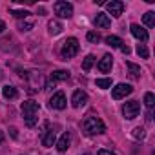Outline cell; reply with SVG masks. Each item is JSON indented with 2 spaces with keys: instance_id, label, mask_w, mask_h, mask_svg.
Wrapping results in <instances>:
<instances>
[{
  "instance_id": "21",
  "label": "cell",
  "mask_w": 155,
  "mask_h": 155,
  "mask_svg": "<svg viewBox=\"0 0 155 155\" xmlns=\"http://www.w3.org/2000/svg\"><path fill=\"white\" fill-rule=\"evenodd\" d=\"M93 64H95V57H93V55H88V57L82 60V69H84V71H90Z\"/></svg>"
},
{
  "instance_id": "4",
  "label": "cell",
  "mask_w": 155,
  "mask_h": 155,
  "mask_svg": "<svg viewBox=\"0 0 155 155\" xmlns=\"http://www.w3.org/2000/svg\"><path fill=\"white\" fill-rule=\"evenodd\" d=\"M53 9H55V15L60 17V18H69V17L73 15V6H71L69 2H64V0L55 2Z\"/></svg>"
},
{
  "instance_id": "20",
  "label": "cell",
  "mask_w": 155,
  "mask_h": 155,
  "mask_svg": "<svg viewBox=\"0 0 155 155\" xmlns=\"http://www.w3.org/2000/svg\"><path fill=\"white\" fill-rule=\"evenodd\" d=\"M126 68L130 69V75L133 77V79H139V77H140V68H139L137 64H133V62H126Z\"/></svg>"
},
{
  "instance_id": "11",
  "label": "cell",
  "mask_w": 155,
  "mask_h": 155,
  "mask_svg": "<svg viewBox=\"0 0 155 155\" xmlns=\"http://www.w3.org/2000/svg\"><path fill=\"white\" fill-rule=\"evenodd\" d=\"M111 66H113V57L111 55H104L101 58V62L97 64V69L101 73H108V71H111Z\"/></svg>"
},
{
  "instance_id": "8",
  "label": "cell",
  "mask_w": 155,
  "mask_h": 155,
  "mask_svg": "<svg viewBox=\"0 0 155 155\" xmlns=\"http://www.w3.org/2000/svg\"><path fill=\"white\" fill-rule=\"evenodd\" d=\"M104 6H106L108 13L113 15L115 18H119L122 15V11H124V2H120V0H111V2H106Z\"/></svg>"
},
{
  "instance_id": "14",
  "label": "cell",
  "mask_w": 155,
  "mask_h": 155,
  "mask_svg": "<svg viewBox=\"0 0 155 155\" xmlns=\"http://www.w3.org/2000/svg\"><path fill=\"white\" fill-rule=\"evenodd\" d=\"M55 142H57V135H55V131H53V130H48V131H46V135L42 137V146L51 148Z\"/></svg>"
},
{
  "instance_id": "3",
  "label": "cell",
  "mask_w": 155,
  "mask_h": 155,
  "mask_svg": "<svg viewBox=\"0 0 155 155\" xmlns=\"http://www.w3.org/2000/svg\"><path fill=\"white\" fill-rule=\"evenodd\" d=\"M79 49H81V46H79V40L77 38H68L64 44H62V49H60V55H62V60H69V58H73L77 53H79Z\"/></svg>"
},
{
  "instance_id": "2",
  "label": "cell",
  "mask_w": 155,
  "mask_h": 155,
  "mask_svg": "<svg viewBox=\"0 0 155 155\" xmlns=\"http://www.w3.org/2000/svg\"><path fill=\"white\" fill-rule=\"evenodd\" d=\"M82 130H84L88 135H101V133L106 131V126H104V122H102L99 117L90 115V117L84 119V122H82Z\"/></svg>"
},
{
  "instance_id": "22",
  "label": "cell",
  "mask_w": 155,
  "mask_h": 155,
  "mask_svg": "<svg viewBox=\"0 0 155 155\" xmlns=\"http://www.w3.org/2000/svg\"><path fill=\"white\" fill-rule=\"evenodd\" d=\"M137 55H139L140 58H148V57H150V51H148V48H146L144 44H137Z\"/></svg>"
},
{
  "instance_id": "9",
  "label": "cell",
  "mask_w": 155,
  "mask_h": 155,
  "mask_svg": "<svg viewBox=\"0 0 155 155\" xmlns=\"http://www.w3.org/2000/svg\"><path fill=\"white\" fill-rule=\"evenodd\" d=\"M86 104H88V95L82 90L73 91V95H71V106L73 108H84Z\"/></svg>"
},
{
  "instance_id": "7",
  "label": "cell",
  "mask_w": 155,
  "mask_h": 155,
  "mask_svg": "<svg viewBox=\"0 0 155 155\" xmlns=\"http://www.w3.org/2000/svg\"><path fill=\"white\" fill-rule=\"evenodd\" d=\"M66 106H68V101H66V95L62 91H57L49 99V108H53V110H64Z\"/></svg>"
},
{
  "instance_id": "12",
  "label": "cell",
  "mask_w": 155,
  "mask_h": 155,
  "mask_svg": "<svg viewBox=\"0 0 155 155\" xmlns=\"http://www.w3.org/2000/svg\"><path fill=\"white\" fill-rule=\"evenodd\" d=\"M68 79H69V71H68V69H57V71H53L51 77H49V81H51V82L68 81Z\"/></svg>"
},
{
  "instance_id": "33",
  "label": "cell",
  "mask_w": 155,
  "mask_h": 155,
  "mask_svg": "<svg viewBox=\"0 0 155 155\" xmlns=\"http://www.w3.org/2000/svg\"><path fill=\"white\" fill-rule=\"evenodd\" d=\"M86 155H90V153H86Z\"/></svg>"
},
{
  "instance_id": "19",
  "label": "cell",
  "mask_w": 155,
  "mask_h": 155,
  "mask_svg": "<svg viewBox=\"0 0 155 155\" xmlns=\"http://www.w3.org/2000/svg\"><path fill=\"white\" fill-rule=\"evenodd\" d=\"M48 29H49V33H51V35H58L64 28H62V24H60V22H57V20H49Z\"/></svg>"
},
{
  "instance_id": "1",
  "label": "cell",
  "mask_w": 155,
  "mask_h": 155,
  "mask_svg": "<svg viewBox=\"0 0 155 155\" xmlns=\"http://www.w3.org/2000/svg\"><path fill=\"white\" fill-rule=\"evenodd\" d=\"M38 113H40V104L35 101H26L22 102V115H24V122L28 128H33L38 122Z\"/></svg>"
},
{
  "instance_id": "25",
  "label": "cell",
  "mask_w": 155,
  "mask_h": 155,
  "mask_svg": "<svg viewBox=\"0 0 155 155\" xmlns=\"http://www.w3.org/2000/svg\"><path fill=\"white\" fill-rule=\"evenodd\" d=\"M144 104H146L148 108H153V104H155V95H153V93H146V95H144Z\"/></svg>"
},
{
  "instance_id": "27",
  "label": "cell",
  "mask_w": 155,
  "mask_h": 155,
  "mask_svg": "<svg viewBox=\"0 0 155 155\" xmlns=\"http://www.w3.org/2000/svg\"><path fill=\"white\" fill-rule=\"evenodd\" d=\"M86 38H88L90 42H93V44H97V42L101 40V35H99L97 31H90V33L86 35Z\"/></svg>"
},
{
  "instance_id": "29",
  "label": "cell",
  "mask_w": 155,
  "mask_h": 155,
  "mask_svg": "<svg viewBox=\"0 0 155 155\" xmlns=\"http://www.w3.org/2000/svg\"><path fill=\"white\" fill-rule=\"evenodd\" d=\"M99 155H117V153H113L111 150H99Z\"/></svg>"
},
{
  "instance_id": "10",
  "label": "cell",
  "mask_w": 155,
  "mask_h": 155,
  "mask_svg": "<svg viewBox=\"0 0 155 155\" xmlns=\"http://www.w3.org/2000/svg\"><path fill=\"white\" fill-rule=\"evenodd\" d=\"M130 31H131V35H133L137 40H140V42H146V40L150 38L148 31H146L144 28H140L139 24H131V26H130Z\"/></svg>"
},
{
  "instance_id": "28",
  "label": "cell",
  "mask_w": 155,
  "mask_h": 155,
  "mask_svg": "<svg viewBox=\"0 0 155 155\" xmlns=\"http://www.w3.org/2000/svg\"><path fill=\"white\" fill-rule=\"evenodd\" d=\"M31 28H33V22H20L18 24V29L20 31H29Z\"/></svg>"
},
{
  "instance_id": "30",
  "label": "cell",
  "mask_w": 155,
  "mask_h": 155,
  "mask_svg": "<svg viewBox=\"0 0 155 155\" xmlns=\"http://www.w3.org/2000/svg\"><path fill=\"white\" fill-rule=\"evenodd\" d=\"M120 51H122L124 55H130V53H131V49H130V46H126V44H124V46L120 48Z\"/></svg>"
},
{
  "instance_id": "23",
  "label": "cell",
  "mask_w": 155,
  "mask_h": 155,
  "mask_svg": "<svg viewBox=\"0 0 155 155\" xmlns=\"http://www.w3.org/2000/svg\"><path fill=\"white\" fill-rule=\"evenodd\" d=\"M97 88H101V90H108V88H111V79H97Z\"/></svg>"
},
{
  "instance_id": "16",
  "label": "cell",
  "mask_w": 155,
  "mask_h": 155,
  "mask_svg": "<svg viewBox=\"0 0 155 155\" xmlns=\"http://www.w3.org/2000/svg\"><path fill=\"white\" fill-rule=\"evenodd\" d=\"M106 44H108V46H111V48H119V49L124 46L122 38H119V37H115V35H110V37H106Z\"/></svg>"
},
{
  "instance_id": "26",
  "label": "cell",
  "mask_w": 155,
  "mask_h": 155,
  "mask_svg": "<svg viewBox=\"0 0 155 155\" xmlns=\"http://www.w3.org/2000/svg\"><path fill=\"white\" fill-rule=\"evenodd\" d=\"M131 135H133V137H135L137 140H142V139L146 137V131H144V128H135Z\"/></svg>"
},
{
  "instance_id": "15",
  "label": "cell",
  "mask_w": 155,
  "mask_h": 155,
  "mask_svg": "<svg viewBox=\"0 0 155 155\" xmlns=\"http://www.w3.org/2000/svg\"><path fill=\"white\" fill-rule=\"evenodd\" d=\"M69 148V133L66 131V133H62V137L57 140V150L62 153V151H66Z\"/></svg>"
},
{
  "instance_id": "6",
  "label": "cell",
  "mask_w": 155,
  "mask_h": 155,
  "mask_svg": "<svg viewBox=\"0 0 155 155\" xmlns=\"http://www.w3.org/2000/svg\"><path fill=\"white\" fill-rule=\"evenodd\" d=\"M133 91V88L130 86V84H124V82H120V84H117L113 90H111V97L115 99V101H120V99H124L126 95H130Z\"/></svg>"
},
{
  "instance_id": "32",
  "label": "cell",
  "mask_w": 155,
  "mask_h": 155,
  "mask_svg": "<svg viewBox=\"0 0 155 155\" xmlns=\"http://www.w3.org/2000/svg\"><path fill=\"white\" fill-rule=\"evenodd\" d=\"M2 140H4V133L0 131V144H2Z\"/></svg>"
},
{
  "instance_id": "17",
  "label": "cell",
  "mask_w": 155,
  "mask_h": 155,
  "mask_svg": "<svg viewBox=\"0 0 155 155\" xmlns=\"http://www.w3.org/2000/svg\"><path fill=\"white\" fill-rule=\"evenodd\" d=\"M2 93H4V97L6 99H17L18 97V91H17V88L15 86H4V90H2Z\"/></svg>"
},
{
  "instance_id": "24",
  "label": "cell",
  "mask_w": 155,
  "mask_h": 155,
  "mask_svg": "<svg viewBox=\"0 0 155 155\" xmlns=\"http://www.w3.org/2000/svg\"><path fill=\"white\" fill-rule=\"evenodd\" d=\"M11 15H13L15 18H18V20H20V18H28L31 13H29V11H26V9H24V11H22V9H13V11H11Z\"/></svg>"
},
{
  "instance_id": "5",
  "label": "cell",
  "mask_w": 155,
  "mask_h": 155,
  "mask_svg": "<svg viewBox=\"0 0 155 155\" xmlns=\"http://www.w3.org/2000/svg\"><path fill=\"white\" fill-rule=\"evenodd\" d=\"M122 113H124V117H126L128 120L135 119V117L140 113V102H139V101H130V102H126V104L122 106Z\"/></svg>"
},
{
  "instance_id": "18",
  "label": "cell",
  "mask_w": 155,
  "mask_h": 155,
  "mask_svg": "<svg viewBox=\"0 0 155 155\" xmlns=\"http://www.w3.org/2000/svg\"><path fill=\"white\" fill-rule=\"evenodd\" d=\"M142 22H144V26L153 28V26H155V13H153V11L144 13V15H142Z\"/></svg>"
},
{
  "instance_id": "13",
  "label": "cell",
  "mask_w": 155,
  "mask_h": 155,
  "mask_svg": "<svg viewBox=\"0 0 155 155\" xmlns=\"http://www.w3.org/2000/svg\"><path fill=\"white\" fill-rule=\"evenodd\" d=\"M95 26L97 28H110V24H111V20H110V17L108 15H104V13H97V17H95Z\"/></svg>"
},
{
  "instance_id": "31",
  "label": "cell",
  "mask_w": 155,
  "mask_h": 155,
  "mask_svg": "<svg viewBox=\"0 0 155 155\" xmlns=\"http://www.w3.org/2000/svg\"><path fill=\"white\" fill-rule=\"evenodd\" d=\"M4 29H6V24H4L2 18H0V33H4Z\"/></svg>"
}]
</instances>
